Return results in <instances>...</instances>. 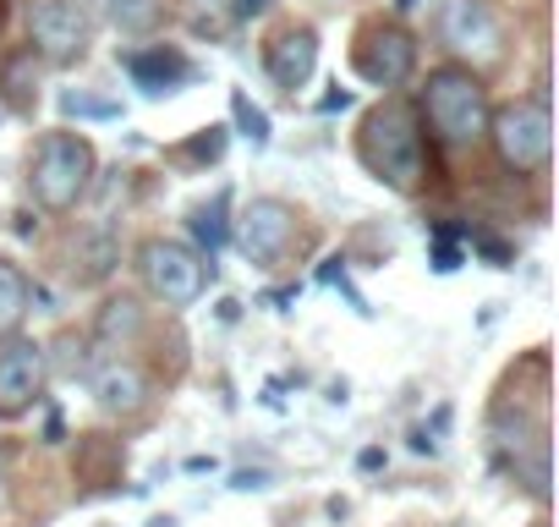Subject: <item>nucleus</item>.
<instances>
[{"instance_id":"obj_1","label":"nucleus","mask_w":559,"mask_h":527,"mask_svg":"<svg viewBox=\"0 0 559 527\" xmlns=\"http://www.w3.org/2000/svg\"><path fill=\"white\" fill-rule=\"evenodd\" d=\"M488 116H493V105H488V83L477 72H466L455 61H444V67L428 72V83L417 94V121L428 127L433 143H444V149H477L488 138Z\"/></svg>"},{"instance_id":"obj_2","label":"nucleus","mask_w":559,"mask_h":527,"mask_svg":"<svg viewBox=\"0 0 559 527\" xmlns=\"http://www.w3.org/2000/svg\"><path fill=\"white\" fill-rule=\"evenodd\" d=\"M357 160L373 181L395 192H417L428 165H423V121L406 99H384L362 116L357 127Z\"/></svg>"},{"instance_id":"obj_3","label":"nucleus","mask_w":559,"mask_h":527,"mask_svg":"<svg viewBox=\"0 0 559 527\" xmlns=\"http://www.w3.org/2000/svg\"><path fill=\"white\" fill-rule=\"evenodd\" d=\"M94 171H99L94 143H88L83 132H67V127H61V132H45V138L34 143V160H28V192H34L39 209H50V214H72V209L88 198Z\"/></svg>"},{"instance_id":"obj_4","label":"nucleus","mask_w":559,"mask_h":527,"mask_svg":"<svg viewBox=\"0 0 559 527\" xmlns=\"http://www.w3.org/2000/svg\"><path fill=\"white\" fill-rule=\"evenodd\" d=\"M488 143L510 176H543L554 160V121L543 94H515L488 116Z\"/></svg>"},{"instance_id":"obj_5","label":"nucleus","mask_w":559,"mask_h":527,"mask_svg":"<svg viewBox=\"0 0 559 527\" xmlns=\"http://www.w3.org/2000/svg\"><path fill=\"white\" fill-rule=\"evenodd\" d=\"M138 276H143V292H148L159 308L181 314V308H192V303L209 292L214 264H209V258H198L187 242L148 236V242L138 247Z\"/></svg>"},{"instance_id":"obj_6","label":"nucleus","mask_w":559,"mask_h":527,"mask_svg":"<svg viewBox=\"0 0 559 527\" xmlns=\"http://www.w3.org/2000/svg\"><path fill=\"white\" fill-rule=\"evenodd\" d=\"M439 39L455 56V67H466L477 78L488 67H499L504 50H510V28H504V12L493 7V0H444Z\"/></svg>"},{"instance_id":"obj_7","label":"nucleus","mask_w":559,"mask_h":527,"mask_svg":"<svg viewBox=\"0 0 559 527\" xmlns=\"http://www.w3.org/2000/svg\"><path fill=\"white\" fill-rule=\"evenodd\" d=\"M236 242H241L247 264H258V270H280V264L297 253V242H302L297 203H286V198H252L241 209V220H236Z\"/></svg>"},{"instance_id":"obj_8","label":"nucleus","mask_w":559,"mask_h":527,"mask_svg":"<svg viewBox=\"0 0 559 527\" xmlns=\"http://www.w3.org/2000/svg\"><path fill=\"white\" fill-rule=\"evenodd\" d=\"M94 45V17L83 0H34L28 12V50L50 67H78Z\"/></svg>"},{"instance_id":"obj_9","label":"nucleus","mask_w":559,"mask_h":527,"mask_svg":"<svg viewBox=\"0 0 559 527\" xmlns=\"http://www.w3.org/2000/svg\"><path fill=\"white\" fill-rule=\"evenodd\" d=\"M352 67H357V78H362V83H373V89H401V83L417 72V39H412L401 23L373 17V23H362V28H357Z\"/></svg>"},{"instance_id":"obj_10","label":"nucleus","mask_w":559,"mask_h":527,"mask_svg":"<svg viewBox=\"0 0 559 527\" xmlns=\"http://www.w3.org/2000/svg\"><path fill=\"white\" fill-rule=\"evenodd\" d=\"M45 379H50V352L39 341L12 336L0 347V423L34 412L39 396H45Z\"/></svg>"},{"instance_id":"obj_11","label":"nucleus","mask_w":559,"mask_h":527,"mask_svg":"<svg viewBox=\"0 0 559 527\" xmlns=\"http://www.w3.org/2000/svg\"><path fill=\"white\" fill-rule=\"evenodd\" d=\"M263 67H269L274 89H286V94L308 89V78H313V67H319V34H313L308 23L280 28V34L263 45Z\"/></svg>"},{"instance_id":"obj_12","label":"nucleus","mask_w":559,"mask_h":527,"mask_svg":"<svg viewBox=\"0 0 559 527\" xmlns=\"http://www.w3.org/2000/svg\"><path fill=\"white\" fill-rule=\"evenodd\" d=\"M94 401H99L105 418H138V412H148L154 385H148V374H143L138 363L110 358V363L94 368Z\"/></svg>"},{"instance_id":"obj_13","label":"nucleus","mask_w":559,"mask_h":527,"mask_svg":"<svg viewBox=\"0 0 559 527\" xmlns=\"http://www.w3.org/2000/svg\"><path fill=\"white\" fill-rule=\"evenodd\" d=\"M121 67L132 72V83L143 89V94H176L181 83H192L198 78V67L176 50V45H148V50H127L121 56Z\"/></svg>"},{"instance_id":"obj_14","label":"nucleus","mask_w":559,"mask_h":527,"mask_svg":"<svg viewBox=\"0 0 559 527\" xmlns=\"http://www.w3.org/2000/svg\"><path fill=\"white\" fill-rule=\"evenodd\" d=\"M0 99H7L12 116H34L39 110V56L28 45L0 61Z\"/></svg>"},{"instance_id":"obj_15","label":"nucleus","mask_w":559,"mask_h":527,"mask_svg":"<svg viewBox=\"0 0 559 527\" xmlns=\"http://www.w3.org/2000/svg\"><path fill=\"white\" fill-rule=\"evenodd\" d=\"M143 330V303L138 297H110L88 330V347H105V352H127V341Z\"/></svg>"},{"instance_id":"obj_16","label":"nucleus","mask_w":559,"mask_h":527,"mask_svg":"<svg viewBox=\"0 0 559 527\" xmlns=\"http://www.w3.org/2000/svg\"><path fill=\"white\" fill-rule=\"evenodd\" d=\"M127 467V445L110 434H78V483H116Z\"/></svg>"},{"instance_id":"obj_17","label":"nucleus","mask_w":559,"mask_h":527,"mask_svg":"<svg viewBox=\"0 0 559 527\" xmlns=\"http://www.w3.org/2000/svg\"><path fill=\"white\" fill-rule=\"evenodd\" d=\"M116 264H121V247L110 231H83V242L72 247V281L78 286H99L116 276Z\"/></svg>"},{"instance_id":"obj_18","label":"nucleus","mask_w":559,"mask_h":527,"mask_svg":"<svg viewBox=\"0 0 559 527\" xmlns=\"http://www.w3.org/2000/svg\"><path fill=\"white\" fill-rule=\"evenodd\" d=\"M94 12L116 28V34H148L165 23L170 0H94Z\"/></svg>"},{"instance_id":"obj_19","label":"nucleus","mask_w":559,"mask_h":527,"mask_svg":"<svg viewBox=\"0 0 559 527\" xmlns=\"http://www.w3.org/2000/svg\"><path fill=\"white\" fill-rule=\"evenodd\" d=\"M28 303H34V286L28 276L17 270L12 258H0V341H12L28 319Z\"/></svg>"},{"instance_id":"obj_20","label":"nucleus","mask_w":559,"mask_h":527,"mask_svg":"<svg viewBox=\"0 0 559 527\" xmlns=\"http://www.w3.org/2000/svg\"><path fill=\"white\" fill-rule=\"evenodd\" d=\"M225 203H230V192H214L209 203H198L192 214H187V231H192V253L198 258H209L214 264V253L225 247V236H230V220H225Z\"/></svg>"},{"instance_id":"obj_21","label":"nucleus","mask_w":559,"mask_h":527,"mask_svg":"<svg viewBox=\"0 0 559 527\" xmlns=\"http://www.w3.org/2000/svg\"><path fill=\"white\" fill-rule=\"evenodd\" d=\"M230 116H236V127H241V138H247L252 149H263V143H269V116H263V110H258V105H252L241 89L230 94Z\"/></svg>"},{"instance_id":"obj_22","label":"nucleus","mask_w":559,"mask_h":527,"mask_svg":"<svg viewBox=\"0 0 559 527\" xmlns=\"http://www.w3.org/2000/svg\"><path fill=\"white\" fill-rule=\"evenodd\" d=\"M219 154H225V127H203L198 138H187L176 149V160H192V165H214Z\"/></svg>"},{"instance_id":"obj_23","label":"nucleus","mask_w":559,"mask_h":527,"mask_svg":"<svg viewBox=\"0 0 559 527\" xmlns=\"http://www.w3.org/2000/svg\"><path fill=\"white\" fill-rule=\"evenodd\" d=\"M61 110H67V116H121V105H110V99H88V94H67Z\"/></svg>"},{"instance_id":"obj_24","label":"nucleus","mask_w":559,"mask_h":527,"mask_svg":"<svg viewBox=\"0 0 559 527\" xmlns=\"http://www.w3.org/2000/svg\"><path fill=\"white\" fill-rule=\"evenodd\" d=\"M230 489H236V494H247V489H269V467H241V472H230Z\"/></svg>"},{"instance_id":"obj_25","label":"nucleus","mask_w":559,"mask_h":527,"mask_svg":"<svg viewBox=\"0 0 559 527\" xmlns=\"http://www.w3.org/2000/svg\"><path fill=\"white\" fill-rule=\"evenodd\" d=\"M269 0H230V23H247V17H263Z\"/></svg>"},{"instance_id":"obj_26","label":"nucleus","mask_w":559,"mask_h":527,"mask_svg":"<svg viewBox=\"0 0 559 527\" xmlns=\"http://www.w3.org/2000/svg\"><path fill=\"white\" fill-rule=\"evenodd\" d=\"M357 467H362V472H379V467H384V450H379V445H368V450L357 456Z\"/></svg>"},{"instance_id":"obj_27","label":"nucleus","mask_w":559,"mask_h":527,"mask_svg":"<svg viewBox=\"0 0 559 527\" xmlns=\"http://www.w3.org/2000/svg\"><path fill=\"white\" fill-rule=\"evenodd\" d=\"M346 105H352V94H346V89H341V94H324V110H346Z\"/></svg>"},{"instance_id":"obj_28","label":"nucleus","mask_w":559,"mask_h":527,"mask_svg":"<svg viewBox=\"0 0 559 527\" xmlns=\"http://www.w3.org/2000/svg\"><path fill=\"white\" fill-rule=\"evenodd\" d=\"M417 7H423V0H395V12H401V17H406V12H417Z\"/></svg>"},{"instance_id":"obj_29","label":"nucleus","mask_w":559,"mask_h":527,"mask_svg":"<svg viewBox=\"0 0 559 527\" xmlns=\"http://www.w3.org/2000/svg\"><path fill=\"white\" fill-rule=\"evenodd\" d=\"M148 527H176V516H154V522H148Z\"/></svg>"}]
</instances>
